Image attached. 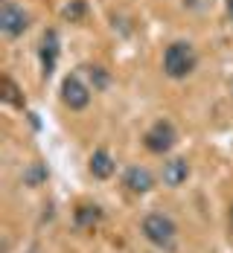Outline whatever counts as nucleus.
Here are the masks:
<instances>
[{"label":"nucleus","mask_w":233,"mask_h":253,"mask_svg":"<svg viewBox=\"0 0 233 253\" xmlns=\"http://www.w3.org/2000/svg\"><path fill=\"white\" fill-rule=\"evenodd\" d=\"M0 99L6 102V105H15V108H24V105H26L24 96H21V87L12 82V76L0 79Z\"/></svg>","instance_id":"obj_13"},{"label":"nucleus","mask_w":233,"mask_h":253,"mask_svg":"<svg viewBox=\"0 0 233 253\" xmlns=\"http://www.w3.org/2000/svg\"><path fill=\"white\" fill-rule=\"evenodd\" d=\"M123 189L131 195H149L155 189V175L146 166H129L123 172Z\"/></svg>","instance_id":"obj_6"},{"label":"nucleus","mask_w":233,"mask_h":253,"mask_svg":"<svg viewBox=\"0 0 233 253\" xmlns=\"http://www.w3.org/2000/svg\"><path fill=\"white\" fill-rule=\"evenodd\" d=\"M175 143H178V131L175 126L169 123V120H157L152 128H146V134H143V146H146V152L152 154H169L175 149Z\"/></svg>","instance_id":"obj_3"},{"label":"nucleus","mask_w":233,"mask_h":253,"mask_svg":"<svg viewBox=\"0 0 233 253\" xmlns=\"http://www.w3.org/2000/svg\"><path fill=\"white\" fill-rule=\"evenodd\" d=\"M140 233L143 239L160 253H175L178 251V224L172 215L160 212V210H152L140 218Z\"/></svg>","instance_id":"obj_1"},{"label":"nucleus","mask_w":233,"mask_h":253,"mask_svg":"<svg viewBox=\"0 0 233 253\" xmlns=\"http://www.w3.org/2000/svg\"><path fill=\"white\" fill-rule=\"evenodd\" d=\"M58 52H61V41H58V32L55 29H47L44 32V38H41V73L44 79L52 76V70H55V61H58Z\"/></svg>","instance_id":"obj_8"},{"label":"nucleus","mask_w":233,"mask_h":253,"mask_svg":"<svg viewBox=\"0 0 233 253\" xmlns=\"http://www.w3.org/2000/svg\"><path fill=\"white\" fill-rule=\"evenodd\" d=\"M26 29H29V15L18 3L3 0V6H0V32L6 38H21Z\"/></svg>","instance_id":"obj_5"},{"label":"nucleus","mask_w":233,"mask_h":253,"mask_svg":"<svg viewBox=\"0 0 233 253\" xmlns=\"http://www.w3.org/2000/svg\"><path fill=\"white\" fill-rule=\"evenodd\" d=\"M102 207L93 201H82L73 207V224H76L79 230H93L99 221H102Z\"/></svg>","instance_id":"obj_10"},{"label":"nucleus","mask_w":233,"mask_h":253,"mask_svg":"<svg viewBox=\"0 0 233 253\" xmlns=\"http://www.w3.org/2000/svg\"><path fill=\"white\" fill-rule=\"evenodd\" d=\"M91 93H93L91 84H85L82 76H76V73L64 76V82H61V102L70 111H85L91 105Z\"/></svg>","instance_id":"obj_4"},{"label":"nucleus","mask_w":233,"mask_h":253,"mask_svg":"<svg viewBox=\"0 0 233 253\" xmlns=\"http://www.w3.org/2000/svg\"><path fill=\"white\" fill-rule=\"evenodd\" d=\"M189 160L186 157H172V160H166L163 163V169H160V180H163V186H169V189H181L184 183L189 180Z\"/></svg>","instance_id":"obj_7"},{"label":"nucleus","mask_w":233,"mask_h":253,"mask_svg":"<svg viewBox=\"0 0 233 253\" xmlns=\"http://www.w3.org/2000/svg\"><path fill=\"white\" fill-rule=\"evenodd\" d=\"M228 230H231V236H233V201L228 207Z\"/></svg>","instance_id":"obj_15"},{"label":"nucleus","mask_w":233,"mask_h":253,"mask_svg":"<svg viewBox=\"0 0 233 253\" xmlns=\"http://www.w3.org/2000/svg\"><path fill=\"white\" fill-rule=\"evenodd\" d=\"M88 172H91L93 180H111L114 172H117L114 154L108 152V149H96V152L91 154V160H88Z\"/></svg>","instance_id":"obj_9"},{"label":"nucleus","mask_w":233,"mask_h":253,"mask_svg":"<svg viewBox=\"0 0 233 253\" xmlns=\"http://www.w3.org/2000/svg\"><path fill=\"white\" fill-rule=\"evenodd\" d=\"M47 177H50V169L41 160H35V163H29L24 172H21V183H24L26 189H38V186L47 183Z\"/></svg>","instance_id":"obj_11"},{"label":"nucleus","mask_w":233,"mask_h":253,"mask_svg":"<svg viewBox=\"0 0 233 253\" xmlns=\"http://www.w3.org/2000/svg\"><path fill=\"white\" fill-rule=\"evenodd\" d=\"M195 67H198V52L189 41H172L163 50V76L181 82V79L192 76Z\"/></svg>","instance_id":"obj_2"},{"label":"nucleus","mask_w":233,"mask_h":253,"mask_svg":"<svg viewBox=\"0 0 233 253\" xmlns=\"http://www.w3.org/2000/svg\"><path fill=\"white\" fill-rule=\"evenodd\" d=\"M225 9H228V18H231V24H233V0H225Z\"/></svg>","instance_id":"obj_16"},{"label":"nucleus","mask_w":233,"mask_h":253,"mask_svg":"<svg viewBox=\"0 0 233 253\" xmlns=\"http://www.w3.org/2000/svg\"><path fill=\"white\" fill-rule=\"evenodd\" d=\"M32 253H35V251H32Z\"/></svg>","instance_id":"obj_17"},{"label":"nucleus","mask_w":233,"mask_h":253,"mask_svg":"<svg viewBox=\"0 0 233 253\" xmlns=\"http://www.w3.org/2000/svg\"><path fill=\"white\" fill-rule=\"evenodd\" d=\"M85 73H88V84H91V90L93 93H102L111 87V73L99 67V64H91V67H85Z\"/></svg>","instance_id":"obj_12"},{"label":"nucleus","mask_w":233,"mask_h":253,"mask_svg":"<svg viewBox=\"0 0 233 253\" xmlns=\"http://www.w3.org/2000/svg\"><path fill=\"white\" fill-rule=\"evenodd\" d=\"M85 12H88V3H85V0H70V3L64 6V18H67L70 24H79V21L85 18Z\"/></svg>","instance_id":"obj_14"}]
</instances>
